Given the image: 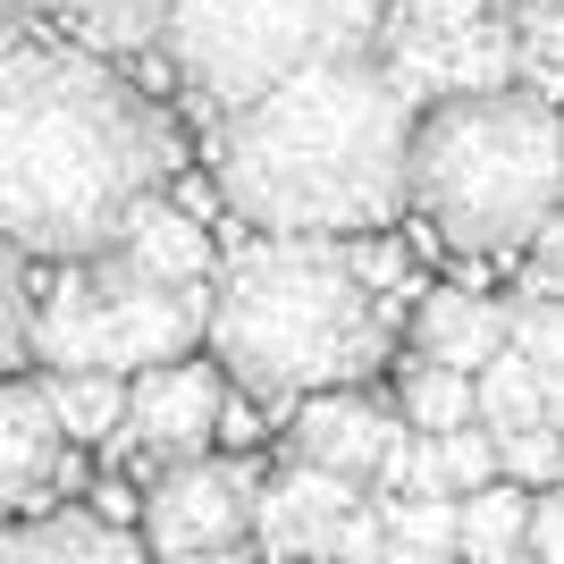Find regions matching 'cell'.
I'll list each match as a JSON object with an SVG mask.
<instances>
[{
	"instance_id": "2",
	"label": "cell",
	"mask_w": 564,
	"mask_h": 564,
	"mask_svg": "<svg viewBox=\"0 0 564 564\" xmlns=\"http://www.w3.org/2000/svg\"><path fill=\"white\" fill-rule=\"evenodd\" d=\"M413 94L362 51L219 110L212 177L261 236H371L413 203Z\"/></svg>"
},
{
	"instance_id": "28",
	"label": "cell",
	"mask_w": 564,
	"mask_h": 564,
	"mask_svg": "<svg viewBox=\"0 0 564 564\" xmlns=\"http://www.w3.org/2000/svg\"><path fill=\"white\" fill-rule=\"evenodd\" d=\"M161 564H279V556H245V547H203V556H161Z\"/></svg>"
},
{
	"instance_id": "20",
	"label": "cell",
	"mask_w": 564,
	"mask_h": 564,
	"mask_svg": "<svg viewBox=\"0 0 564 564\" xmlns=\"http://www.w3.org/2000/svg\"><path fill=\"white\" fill-rule=\"evenodd\" d=\"M51 9L101 51H143L169 34V0H51Z\"/></svg>"
},
{
	"instance_id": "25",
	"label": "cell",
	"mask_w": 564,
	"mask_h": 564,
	"mask_svg": "<svg viewBox=\"0 0 564 564\" xmlns=\"http://www.w3.org/2000/svg\"><path fill=\"white\" fill-rule=\"evenodd\" d=\"M464 18H497V0H388V25H464Z\"/></svg>"
},
{
	"instance_id": "30",
	"label": "cell",
	"mask_w": 564,
	"mask_h": 564,
	"mask_svg": "<svg viewBox=\"0 0 564 564\" xmlns=\"http://www.w3.org/2000/svg\"><path fill=\"white\" fill-rule=\"evenodd\" d=\"M0 540H9V497H0Z\"/></svg>"
},
{
	"instance_id": "15",
	"label": "cell",
	"mask_w": 564,
	"mask_h": 564,
	"mask_svg": "<svg viewBox=\"0 0 564 564\" xmlns=\"http://www.w3.org/2000/svg\"><path fill=\"white\" fill-rule=\"evenodd\" d=\"M118 253L143 261V270H152V279H169V286H212V279H219V270H212V236H203V219L177 212V203H161V194H152V203L127 219Z\"/></svg>"
},
{
	"instance_id": "16",
	"label": "cell",
	"mask_w": 564,
	"mask_h": 564,
	"mask_svg": "<svg viewBox=\"0 0 564 564\" xmlns=\"http://www.w3.org/2000/svg\"><path fill=\"white\" fill-rule=\"evenodd\" d=\"M464 564H514L531 556V489L522 480H489V489L464 497V540H455Z\"/></svg>"
},
{
	"instance_id": "29",
	"label": "cell",
	"mask_w": 564,
	"mask_h": 564,
	"mask_svg": "<svg viewBox=\"0 0 564 564\" xmlns=\"http://www.w3.org/2000/svg\"><path fill=\"white\" fill-rule=\"evenodd\" d=\"M379 564H464V556H438V547H404V540H388V556Z\"/></svg>"
},
{
	"instance_id": "7",
	"label": "cell",
	"mask_w": 564,
	"mask_h": 564,
	"mask_svg": "<svg viewBox=\"0 0 564 564\" xmlns=\"http://www.w3.org/2000/svg\"><path fill=\"white\" fill-rule=\"evenodd\" d=\"M261 506V480L228 455H186L161 464L152 497H143V547L152 556H203V547H245Z\"/></svg>"
},
{
	"instance_id": "21",
	"label": "cell",
	"mask_w": 564,
	"mask_h": 564,
	"mask_svg": "<svg viewBox=\"0 0 564 564\" xmlns=\"http://www.w3.org/2000/svg\"><path fill=\"white\" fill-rule=\"evenodd\" d=\"M34 354V286H25V253L0 236V379Z\"/></svg>"
},
{
	"instance_id": "9",
	"label": "cell",
	"mask_w": 564,
	"mask_h": 564,
	"mask_svg": "<svg viewBox=\"0 0 564 564\" xmlns=\"http://www.w3.org/2000/svg\"><path fill=\"white\" fill-rule=\"evenodd\" d=\"M219 413H228V371L219 362H152V371L127 379V430L118 447L143 455V464H186V455H212Z\"/></svg>"
},
{
	"instance_id": "19",
	"label": "cell",
	"mask_w": 564,
	"mask_h": 564,
	"mask_svg": "<svg viewBox=\"0 0 564 564\" xmlns=\"http://www.w3.org/2000/svg\"><path fill=\"white\" fill-rule=\"evenodd\" d=\"M404 422L430 430V438H447V430L480 422V379H471V371H447V362H413V371H404Z\"/></svg>"
},
{
	"instance_id": "1",
	"label": "cell",
	"mask_w": 564,
	"mask_h": 564,
	"mask_svg": "<svg viewBox=\"0 0 564 564\" xmlns=\"http://www.w3.org/2000/svg\"><path fill=\"white\" fill-rule=\"evenodd\" d=\"M169 118L85 51H0V236L43 261L110 253L169 186Z\"/></svg>"
},
{
	"instance_id": "6",
	"label": "cell",
	"mask_w": 564,
	"mask_h": 564,
	"mask_svg": "<svg viewBox=\"0 0 564 564\" xmlns=\"http://www.w3.org/2000/svg\"><path fill=\"white\" fill-rule=\"evenodd\" d=\"M203 337H212V286H169L118 245L68 261L51 295H34V362H51V371L135 379L152 362L194 354Z\"/></svg>"
},
{
	"instance_id": "17",
	"label": "cell",
	"mask_w": 564,
	"mask_h": 564,
	"mask_svg": "<svg viewBox=\"0 0 564 564\" xmlns=\"http://www.w3.org/2000/svg\"><path fill=\"white\" fill-rule=\"evenodd\" d=\"M43 388H51L59 430H68L76 447H101V438L127 430V379H118V371H51Z\"/></svg>"
},
{
	"instance_id": "34",
	"label": "cell",
	"mask_w": 564,
	"mask_h": 564,
	"mask_svg": "<svg viewBox=\"0 0 564 564\" xmlns=\"http://www.w3.org/2000/svg\"><path fill=\"white\" fill-rule=\"evenodd\" d=\"M556 304H564V295H556Z\"/></svg>"
},
{
	"instance_id": "24",
	"label": "cell",
	"mask_w": 564,
	"mask_h": 564,
	"mask_svg": "<svg viewBox=\"0 0 564 564\" xmlns=\"http://www.w3.org/2000/svg\"><path fill=\"white\" fill-rule=\"evenodd\" d=\"M438 455H447V489L471 497V489H489V480H506V464H497V430L489 422H464L438 438Z\"/></svg>"
},
{
	"instance_id": "18",
	"label": "cell",
	"mask_w": 564,
	"mask_h": 564,
	"mask_svg": "<svg viewBox=\"0 0 564 564\" xmlns=\"http://www.w3.org/2000/svg\"><path fill=\"white\" fill-rule=\"evenodd\" d=\"M480 422L506 438V430H531V422H556L547 413V388H540V362L506 337V354H489V371H480Z\"/></svg>"
},
{
	"instance_id": "22",
	"label": "cell",
	"mask_w": 564,
	"mask_h": 564,
	"mask_svg": "<svg viewBox=\"0 0 564 564\" xmlns=\"http://www.w3.org/2000/svg\"><path fill=\"white\" fill-rule=\"evenodd\" d=\"M379 506H388V531H397L404 547L455 556V540H464V497H379Z\"/></svg>"
},
{
	"instance_id": "32",
	"label": "cell",
	"mask_w": 564,
	"mask_h": 564,
	"mask_svg": "<svg viewBox=\"0 0 564 564\" xmlns=\"http://www.w3.org/2000/svg\"><path fill=\"white\" fill-rule=\"evenodd\" d=\"M522 9H564V0H522Z\"/></svg>"
},
{
	"instance_id": "12",
	"label": "cell",
	"mask_w": 564,
	"mask_h": 564,
	"mask_svg": "<svg viewBox=\"0 0 564 564\" xmlns=\"http://www.w3.org/2000/svg\"><path fill=\"white\" fill-rule=\"evenodd\" d=\"M68 430H59V404H51L43 379H0V497L9 506H34L43 489L68 480Z\"/></svg>"
},
{
	"instance_id": "27",
	"label": "cell",
	"mask_w": 564,
	"mask_h": 564,
	"mask_svg": "<svg viewBox=\"0 0 564 564\" xmlns=\"http://www.w3.org/2000/svg\"><path fill=\"white\" fill-rule=\"evenodd\" d=\"M531 253H540V270H531V279H540V295H564V212L540 228V245H531Z\"/></svg>"
},
{
	"instance_id": "5",
	"label": "cell",
	"mask_w": 564,
	"mask_h": 564,
	"mask_svg": "<svg viewBox=\"0 0 564 564\" xmlns=\"http://www.w3.org/2000/svg\"><path fill=\"white\" fill-rule=\"evenodd\" d=\"M388 34V0H169V68L203 110H245L253 94L329 59H362Z\"/></svg>"
},
{
	"instance_id": "31",
	"label": "cell",
	"mask_w": 564,
	"mask_h": 564,
	"mask_svg": "<svg viewBox=\"0 0 564 564\" xmlns=\"http://www.w3.org/2000/svg\"><path fill=\"white\" fill-rule=\"evenodd\" d=\"M0 34H9V0H0ZM0 51H9V43H0Z\"/></svg>"
},
{
	"instance_id": "8",
	"label": "cell",
	"mask_w": 564,
	"mask_h": 564,
	"mask_svg": "<svg viewBox=\"0 0 564 564\" xmlns=\"http://www.w3.org/2000/svg\"><path fill=\"white\" fill-rule=\"evenodd\" d=\"M379 59L397 68V85L413 101H447V94H489L522 76V43L514 18H464V25H388Z\"/></svg>"
},
{
	"instance_id": "23",
	"label": "cell",
	"mask_w": 564,
	"mask_h": 564,
	"mask_svg": "<svg viewBox=\"0 0 564 564\" xmlns=\"http://www.w3.org/2000/svg\"><path fill=\"white\" fill-rule=\"evenodd\" d=\"M497 464H506V480H522V489H556L564 480V430L556 422L506 430V438H497Z\"/></svg>"
},
{
	"instance_id": "10",
	"label": "cell",
	"mask_w": 564,
	"mask_h": 564,
	"mask_svg": "<svg viewBox=\"0 0 564 564\" xmlns=\"http://www.w3.org/2000/svg\"><path fill=\"white\" fill-rule=\"evenodd\" d=\"M354 506H362V480L321 471V464H286L253 506V540H261V556H279V564H329L337 522Z\"/></svg>"
},
{
	"instance_id": "13",
	"label": "cell",
	"mask_w": 564,
	"mask_h": 564,
	"mask_svg": "<svg viewBox=\"0 0 564 564\" xmlns=\"http://www.w3.org/2000/svg\"><path fill=\"white\" fill-rule=\"evenodd\" d=\"M514 337V304H489V295H471V286H438L413 304V346L422 362H447V371H489V354H506Z\"/></svg>"
},
{
	"instance_id": "33",
	"label": "cell",
	"mask_w": 564,
	"mask_h": 564,
	"mask_svg": "<svg viewBox=\"0 0 564 564\" xmlns=\"http://www.w3.org/2000/svg\"><path fill=\"white\" fill-rule=\"evenodd\" d=\"M514 564H540V556H514Z\"/></svg>"
},
{
	"instance_id": "11",
	"label": "cell",
	"mask_w": 564,
	"mask_h": 564,
	"mask_svg": "<svg viewBox=\"0 0 564 564\" xmlns=\"http://www.w3.org/2000/svg\"><path fill=\"white\" fill-rule=\"evenodd\" d=\"M397 430H404V413L371 404L362 388H321V397H295L286 447H295V464L346 471V480H362V489H371V471H379V455L397 447Z\"/></svg>"
},
{
	"instance_id": "14",
	"label": "cell",
	"mask_w": 564,
	"mask_h": 564,
	"mask_svg": "<svg viewBox=\"0 0 564 564\" xmlns=\"http://www.w3.org/2000/svg\"><path fill=\"white\" fill-rule=\"evenodd\" d=\"M0 564H152V547L110 514H43L0 540Z\"/></svg>"
},
{
	"instance_id": "3",
	"label": "cell",
	"mask_w": 564,
	"mask_h": 564,
	"mask_svg": "<svg viewBox=\"0 0 564 564\" xmlns=\"http://www.w3.org/2000/svg\"><path fill=\"white\" fill-rule=\"evenodd\" d=\"M212 354L261 404L362 388L388 362V295L337 236H261L212 279Z\"/></svg>"
},
{
	"instance_id": "4",
	"label": "cell",
	"mask_w": 564,
	"mask_h": 564,
	"mask_svg": "<svg viewBox=\"0 0 564 564\" xmlns=\"http://www.w3.org/2000/svg\"><path fill=\"white\" fill-rule=\"evenodd\" d=\"M413 212L455 253H522L564 212V101L531 85L422 101Z\"/></svg>"
},
{
	"instance_id": "26",
	"label": "cell",
	"mask_w": 564,
	"mask_h": 564,
	"mask_svg": "<svg viewBox=\"0 0 564 564\" xmlns=\"http://www.w3.org/2000/svg\"><path fill=\"white\" fill-rule=\"evenodd\" d=\"M531 556H540V564H564V480L531 497Z\"/></svg>"
}]
</instances>
